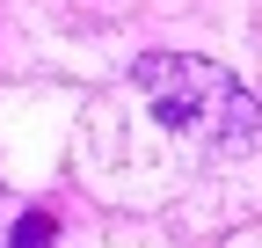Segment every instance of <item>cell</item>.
<instances>
[{
  "label": "cell",
  "mask_w": 262,
  "mask_h": 248,
  "mask_svg": "<svg viewBox=\"0 0 262 248\" xmlns=\"http://www.w3.org/2000/svg\"><path fill=\"white\" fill-rule=\"evenodd\" d=\"M139 88H146V102L153 117L168 124V132L196 139V146H248L262 132V110L255 95L233 80V73H219L211 58H175V51H146L139 58Z\"/></svg>",
  "instance_id": "obj_1"
},
{
  "label": "cell",
  "mask_w": 262,
  "mask_h": 248,
  "mask_svg": "<svg viewBox=\"0 0 262 248\" xmlns=\"http://www.w3.org/2000/svg\"><path fill=\"white\" fill-rule=\"evenodd\" d=\"M51 241H58V212H22V226H15L8 248H51Z\"/></svg>",
  "instance_id": "obj_2"
}]
</instances>
